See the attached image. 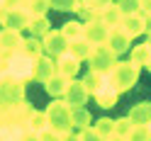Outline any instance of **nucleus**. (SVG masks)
Returning <instances> with one entry per match:
<instances>
[{
	"label": "nucleus",
	"instance_id": "obj_12",
	"mask_svg": "<svg viewBox=\"0 0 151 141\" xmlns=\"http://www.w3.org/2000/svg\"><path fill=\"white\" fill-rule=\"evenodd\" d=\"M122 29H124L132 39L134 37H141V34H146V17L141 15V12H132V15H124V20H122Z\"/></svg>",
	"mask_w": 151,
	"mask_h": 141
},
{
	"label": "nucleus",
	"instance_id": "obj_27",
	"mask_svg": "<svg viewBox=\"0 0 151 141\" xmlns=\"http://www.w3.org/2000/svg\"><path fill=\"white\" fill-rule=\"evenodd\" d=\"M22 51L27 56H32V59H39V56H44V44H42L39 37H29V39H24Z\"/></svg>",
	"mask_w": 151,
	"mask_h": 141
},
{
	"label": "nucleus",
	"instance_id": "obj_38",
	"mask_svg": "<svg viewBox=\"0 0 151 141\" xmlns=\"http://www.w3.org/2000/svg\"><path fill=\"white\" fill-rule=\"evenodd\" d=\"M141 15L151 17V0H141Z\"/></svg>",
	"mask_w": 151,
	"mask_h": 141
},
{
	"label": "nucleus",
	"instance_id": "obj_6",
	"mask_svg": "<svg viewBox=\"0 0 151 141\" xmlns=\"http://www.w3.org/2000/svg\"><path fill=\"white\" fill-rule=\"evenodd\" d=\"M42 44H44V54L51 59H59L61 54L68 51V39L61 34V29H49L42 37Z\"/></svg>",
	"mask_w": 151,
	"mask_h": 141
},
{
	"label": "nucleus",
	"instance_id": "obj_37",
	"mask_svg": "<svg viewBox=\"0 0 151 141\" xmlns=\"http://www.w3.org/2000/svg\"><path fill=\"white\" fill-rule=\"evenodd\" d=\"M61 141H81V131H78V134H73V131H63Z\"/></svg>",
	"mask_w": 151,
	"mask_h": 141
},
{
	"label": "nucleus",
	"instance_id": "obj_34",
	"mask_svg": "<svg viewBox=\"0 0 151 141\" xmlns=\"http://www.w3.org/2000/svg\"><path fill=\"white\" fill-rule=\"evenodd\" d=\"M61 131H56V129H51V127H46L44 131H39V141H61Z\"/></svg>",
	"mask_w": 151,
	"mask_h": 141
},
{
	"label": "nucleus",
	"instance_id": "obj_36",
	"mask_svg": "<svg viewBox=\"0 0 151 141\" xmlns=\"http://www.w3.org/2000/svg\"><path fill=\"white\" fill-rule=\"evenodd\" d=\"M112 0H83V7H90V10H102L107 7Z\"/></svg>",
	"mask_w": 151,
	"mask_h": 141
},
{
	"label": "nucleus",
	"instance_id": "obj_29",
	"mask_svg": "<svg viewBox=\"0 0 151 141\" xmlns=\"http://www.w3.org/2000/svg\"><path fill=\"white\" fill-rule=\"evenodd\" d=\"M49 5L59 12H78L83 0H49Z\"/></svg>",
	"mask_w": 151,
	"mask_h": 141
},
{
	"label": "nucleus",
	"instance_id": "obj_22",
	"mask_svg": "<svg viewBox=\"0 0 151 141\" xmlns=\"http://www.w3.org/2000/svg\"><path fill=\"white\" fill-rule=\"evenodd\" d=\"M88 127H90V112L86 107H73L71 110V129L83 131V129H88Z\"/></svg>",
	"mask_w": 151,
	"mask_h": 141
},
{
	"label": "nucleus",
	"instance_id": "obj_42",
	"mask_svg": "<svg viewBox=\"0 0 151 141\" xmlns=\"http://www.w3.org/2000/svg\"><path fill=\"white\" fill-rule=\"evenodd\" d=\"M3 12H5V7H3V5H0V17H3Z\"/></svg>",
	"mask_w": 151,
	"mask_h": 141
},
{
	"label": "nucleus",
	"instance_id": "obj_9",
	"mask_svg": "<svg viewBox=\"0 0 151 141\" xmlns=\"http://www.w3.org/2000/svg\"><path fill=\"white\" fill-rule=\"evenodd\" d=\"M5 29H27L29 24V12L24 7H12V10H5L3 17H0Z\"/></svg>",
	"mask_w": 151,
	"mask_h": 141
},
{
	"label": "nucleus",
	"instance_id": "obj_28",
	"mask_svg": "<svg viewBox=\"0 0 151 141\" xmlns=\"http://www.w3.org/2000/svg\"><path fill=\"white\" fill-rule=\"evenodd\" d=\"M98 131V134L102 136V139H110V136H115V119H110V117H102V119H98L95 122V127H93Z\"/></svg>",
	"mask_w": 151,
	"mask_h": 141
},
{
	"label": "nucleus",
	"instance_id": "obj_25",
	"mask_svg": "<svg viewBox=\"0 0 151 141\" xmlns=\"http://www.w3.org/2000/svg\"><path fill=\"white\" fill-rule=\"evenodd\" d=\"M102 83H105V73H98V71H88L86 78H83V85L88 88L90 95H95V92L102 88Z\"/></svg>",
	"mask_w": 151,
	"mask_h": 141
},
{
	"label": "nucleus",
	"instance_id": "obj_35",
	"mask_svg": "<svg viewBox=\"0 0 151 141\" xmlns=\"http://www.w3.org/2000/svg\"><path fill=\"white\" fill-rule=\"evenodd\" d=\"M81 141H105V139H102L93 127H88V129H83V131H81Z\"/></svg>",
	"mask_w": 151,
	"mask_h": 141
},
{
	"label": "nucleus",
	"instance_id": "obj_33",
	"mask_svg": "<svg viewBox=\"0 0 151 141\" xmlns=\"http://www.w3.org/2000/svg\"><path fill=\"white\" fill-rule=\"evenodd\" d=\"M119 10L124 15H132V12H141V0H117Z\"/></svg>",
	"mask_w": 151,
	"mask_h": 141
},
{
	"label": "nucleus",
	"instance_id": "obj_23",
	"mask_svg": "<svg viewBox=\"0 0 151 141\" xmlns=\"http://www.w3.org/2000/svg\"><path fill=\"white\" fill-rule=\"evenodd\" d=\"M27 29L32 32V37H44L51 29V24H49V20H46V15H34V17H29Z\"/></svg>",
	"mask_w": 151,
	"mask_h": 141
},
{
	"label": "nucleus",
	"instance_id": "obj_15",
	"mask_svg": "<svg viewBox=\"0 0 151 141\" xmlns=\"http://www.w3.org/2000/svg\"><path fill=\"white\" fill-rule=\"evenodd\" d=\"M56 73V59H51V56H39L37 59V71H34V80L39 83H46L51 76Z\"/></svg>",
	"mask_w": 151,
	"mask_h": 141
},
{
	"label": "nucleus",
	"instance_id": "obj_20",
	"mask_svg": "<svg viewBox=\"0 0 151 141\" xmlns=\"http://www.w3.org/2000/svg\"><path fill=\"white\" fill-rule=\"evenodd\" d=\"M129 61L139 66V68H146L149 61H151V46L149 44H139L134 49H129Z\"/></svg>",
	"mask_w": 151,
	"mask_h": 141
},
{
	"label": "nucleus",
	"instance_id": "obj_39",
	"mask_svg": "<svg viewBox=\"0 0 151 141\" xmlns=\"http://www.w3.org/2000/svg\"><path fill=\"white\" fill-rule=\"evenodd\" d=\"M20 141H39V134H37V131H29V129H27V131H24V136H22Z\"/></svg>",
	"mask_w": 151,
	"mask_h": 141
},
{
	"label": "nucleus",
	"instance_id": "obj_24",
	"mask_svg": "<svg viewBox=\"0 0 151 141\" xmlns=\"http://www.w3.org/2000/svg\"><path fill=\"white\" fill-rule=\"evenodd\" d=\"M61 34L68 39V44L71 42H78V39L86 37V24H81V22H66L61 27Z\"/></svg>",
	"mask_w": 151,
	"mask_h": 141
},
{
	"label": "nucleus",
	"instance_id": "obj_21",
	"mask_svg": "<svg viewBox=\"0 0 151 141\" xmlns=\"http://www.w3.org/2000/svg\"><path fill=\"white\" fill-rule=\"evenodd\" d=\"M93 49H95V46H93L88 39H78V42H71L68 44V54H73L78 61H88Z\"/></svg>",
	"mask_w": 151,
	"mask_h": 141
},
{
	"label": "nucleus",
	"instance_id": "obj_31",
	"mask_svg": "<svg viewBox=\"0 0 151 141\" xmlns=\"http://www.w3.org/2000/svg\"><path fill=\"white\" fill-rule=\"evenodd\" d=\"M137 124L129 119V115L127 117H119V119H115V136H122V139H127L129 134H132V129H134Z\"/></svg>",
	"mask_w": 151,
	"mask_h": 141
},
{
	"label": "nucleus",
	"instance_id": "obj_16",
	"mask_svg": "<svg viewBox=\"0 0 151 141\" xmlns=\"http://www.w3.org/2000/svg\"><path fill=\"white\" fill-rule=\"evenodd\" d=\"M32 105H27V102H17V105H10L7 107V122L10 124H27V119H29L32 115Z\"/></svg>",
	"mask_w": 151,
	"mask_h": 141
},
{
	"label": "nucleus",
	"instance_id": "obj_14",
	"mask_svg": "<svg viewBox=\"0 0 151 141\" xmlns=\"http://www.w3.org/2000/svg\"><path fill=\"white\" fill-rule=\"evenodd\" d=\"M81 63H83V61H78L73 54L66 51V54H61L59 59H56V71H59L61 76H66V78H73L76 73L81 71Z\"/></svg>",
	"mask_w": 151,
	"mask_h": 141
},
{
	"label": "nucleus",
	"instance_id": "obj_3",
	"mask_svg": "<svg viewBox=\"0 0 151 141\" xmlns=\"http://www.w3.org/2000/svg\"><path fill=\"white\" fill-rule=\"evenodd\" d=\"M46 119H49V127L56 131H71V107L66 105V100H54L49 110H46Z\"/></svg>",
	"mask_w": 151,
	"mask_h": 141
},
{
	"label": "nucleus",
	"instance_id": "obj_26",
	"mask_svg": "<svg viewBox=\"0 0 151 141\" xmlns=\"http://www.w3.org/2000/svg\"><path fill=\"white\" fill-rule=\"evenodd\" d=\"M27 129L29 131H37V134H39V131H44L46 127H49V119H46V112H32L29 115V119H27V124H24Z\"/></svg>",
	"mask_w": 151,
	"mask_h": 141
},
{
	"label": "nucleus",
	"instance_id": "obj_44",
	"mask_svg": "<svg viewBox=\"0 0 151 141\" xmlns=\"http://www.w3.org/2000/svg\"><path fill=\"white\" fill-rule=\"evenodd\" d=\"M146 68H149V71H151V61H149V66H146Z\"/></svg>",
	"mask_w": 151,
	"mask_h": 141
},
{
	"label": "nucleus",
	"instance_id": "obj_41",
	"mask_svg": "<svg viewBox=\"0 0 151 141\" xmlns=\"http://www.w3.org/2000/svg\"><path fill=\"white\" fill-rule=\"evenodd\" d=\"M146 32H151V17H146Z\"/></svg>",
	"mask_w": 151,
	"mask_h": 141
},
{
	"label": "nucleus",
	"instance_id": "obj_8",
	"mask_svg": "<svg viewBox=\"0 0 151 141\" xmlns=\"http://www.w3.org/2000/svg\"><path fill=\"white\" fill-rule=\"evenodd\" d=\"M24 37L20 34V29H0V49L3 56H12L17 51H22Z\"/></svg>",
	"mask_w": 151,
	"mask_h": 141
},
{
	"label": "nucleus",
	"instance_id": "obj_18",
	"mask_svg": "<svg viewBox=\"0 0 151 141\" xmlns=\"http://www.w3.org/2000/svg\"><path fill=\"white\" fill-rule=\"evenodd\" d=\"M68 83H71V78H66V76H61V73L56 71L54 76L44 83V88H46V92H49L51 97H63V92H66V88H68Z\"/></svg>",
	"mask_w": 151,
	"mask_h": 141
},
{
	"label": "nucleus",
	"instance_id": "obj_4",
	"mask_svg": "<svg viewBox=\"0 0 151 141\" xmlns=\"http://www.w3.org/2000/svg\"><path fill=\"white\" fill-rule=\"evenodd\" d=\"M17 102H24V83L12 76L0 78V105L10 107V105H17Z\"/></svg>",
	"mask_w": 151,
	"mask_h": 141
},
{
	"label": "nucleus",
	"instance_id": "obj_43",
	"mask_svg": "<svg viewBox=\"0 0 151 141\" xmlns=\"http://www.w3.org/2000/svg\"><path fill=\"white\" fill-rule=\"evenodd\" d=\"M146 44H149V46H151V32H149V42H146Z\"/></svg>",
	"mask_w": 151,
	"mask_h": 141
},
{
	"label": "nucleus",
	"instance_id": "obj_1",
	"mask_svg": "<svg viewBox=\"0 0 151 141\" xmlns=\"http://www.w3.org/2000/svg\"><path fill=\"white\" fill-rule=\"evenodd\" d=\"M139 66H134L132 61H117L115 66H112V71L107 73V80L115 85L119 92H127L129 88L137 85L139 80Z\"/></svg>",
	"mask_w": 151,
	"mask_h": 141
},
{
	"label": "nucleus",
	"instance_id": "obj_32",
	"mask_svg": "<svg viewBox=\"0 0 151 141\" xmlns=\"http://www.w3.org/2000/svg\"><path fill=\"white\" fill-rule=\"evenodd\" d=\"M127 141H151V127H134Z\"/></svg>",
	"mask_w": 151,
	"mask_h": 141
},
{
	"label": "nucleus",
	"instance_id": "obj_45",
	"mask_svg": "<svg viewBox=\"0 0 151 141\" xmlns=\"http://www.w3.org/2000/svg\"><path fill=\"white\" fill-rule=\"evenodd\" d=\"M0 56H3V49H0Z\"/></svg>",
	"mask_w": 151,
	"mask_h": 141
},
{
	"label": "nucleus",
	"instance_id": "obj_17",
	"mask_svg": "<svg viewBox=\"0 0 151 141\" xmlns=\"http://www.w3.org/2000/svg\"><path fill=\"white\" fill-rule=\"evenodd\" d=\"M100 20L105 22L110 29H117V27L122 24V20H124V12L119 10L117 3H110L107 7H102V10H100Z\"/></svg>",
	"mask_w": 151,
	"mask_h": 141
},
{
	"label": "nucleus",
	"instance_id": "obj_13",
	"mask_svg": "<svg viewBox=\"0 0 151 141\" xmlns=\"http://www.w3.org/2000/svg\"><path fill=\"white\" fill-rule=\"evenodd\" d=\"M129 44H132V37H129L124 29H122V27H117V29H110L107 46H110V49L115 51L117 56H119V54H124V51H129V49H132Z\"/></svg>",
	"mask_w": 151,
	"mask_h": 141
},
{
	"label": "nucleus",
	"instance_id": "obj_40",
	"mask_svg": "<svg viewBox=\"0 0 151 141\" xmlns=\"http://www.w3.org/2000/svg\"><path fill=\"white\" fill-rule=\"evenodd\" d=\"M107 141H127V139H122V136H110Z\"/></svg>",
	"mask_w": 151,
	"mask_h": 141
},
{
	"label": "nucleus",
	"instance_id": "obj_30",
	"mask_svg": "<svg viewBox=\"0 0 151 141\" xmlns=\"http://www.w3.org/2000/svg\"><path fill=\"white\" fill-rule=\"evenodd\" d=\"M24 10L29 12V17H34V15H46V10H49V0H24Z\"/></svg>",
	"mask_w": 151,
	"mask_h": 141
},
{
	"label": "nucleus",
	"instance_id": "obj_11",
	"mask_svg": "<svg viewBox=\"0 0 151 141\" xmlns=\"http://www.w3.org/2000/svg\"><path fill=\"white\" fill-rule=\"evenodd\" d=\"M95 102H98V107H102V110H110V107H115L117 105V97H119V90L112 85V83L107 80V76H105V83H102V88L95 92Z\"/></svg>",
	"mask_w": 151,
	"mask_h": 141
},
{
	"label": "nucleus",
	"instance_id": "obj_2",
	"mask_svg": "<svg viewBox=\"0 0 151 141\" xmlns=\"http://www.w3.org/2000/svg\"><path fill=\"white\" fill-rule=\"evenodd\" d=\"M7 61H10V76L17 78V80H34V71H37V59L32 56H27L24 51H17L12 56H7Z\"/></svg>",
	"mask_w": 151,
	"mask_h": 141
},
{
	"label": "nucleus",
	"instance_id": "obj_10",
	"mask_svg": "<svg viewBox=\"0 0 151 141\" xmlns=\"http://www.w3.org/2000/svg\"><path fill=\"white\" fill-rule=\"evenodd\" d=\"M83 39H88L93 46H102V44H107V39H110V27L102 20L86 22V37H83Z\"/></svg>",
	"mask_w": 151,
	"mask_h": 141
},
{
	"label": "nucleus",
	"instance_id": "obj_7",
	"mask_svg": "<svg viewBox=\"0 0 151 141\" xmlns=\"http://www.w3.org/2000/svg\"><path fill=\"white\" fill-rule=\"evenodd\" d=\"M88 97H90V92H88L86 85H83V80H73V78H71L68 88H66V92H63L66 105H68L71 110H73V107H83V105L88 102Z\"/></svg>",
	"mask_w": 151,
	"mask_h": 141
},
{
	"label": "nucleus",
	"instance_id": "obj_5",
	"mask_svg": "<svg viewBox=\"0 0 151 141\" xmlns=\"http://www.w3.org/2000/svg\"><path fill=\"white\" fill-rule=\"evenodd\" d=\"M117 63V54L110 49L107 44H102V46H95L90 54V59H88V66H90V71H98V73H107L112 71V66Z\"/></svg>",
	"mask_w": 151,
	"mask_h": 141
},
{
	"label": "nucleus",
	"instance_id": "obj_19",
	"mask_svg": "<svg viewBox=\"0 0 151 141\" xmlns=\"http://www.w3.org/2000/svg\"><path fill=\"white\" fill-rule=\"evenodd\" d=\"M129 119L137 127H151V102H139V105H134L132 112H129Z\"/></svg>",
	"mask_w": 151,
	"mask_h": 141
}]
</instances>
